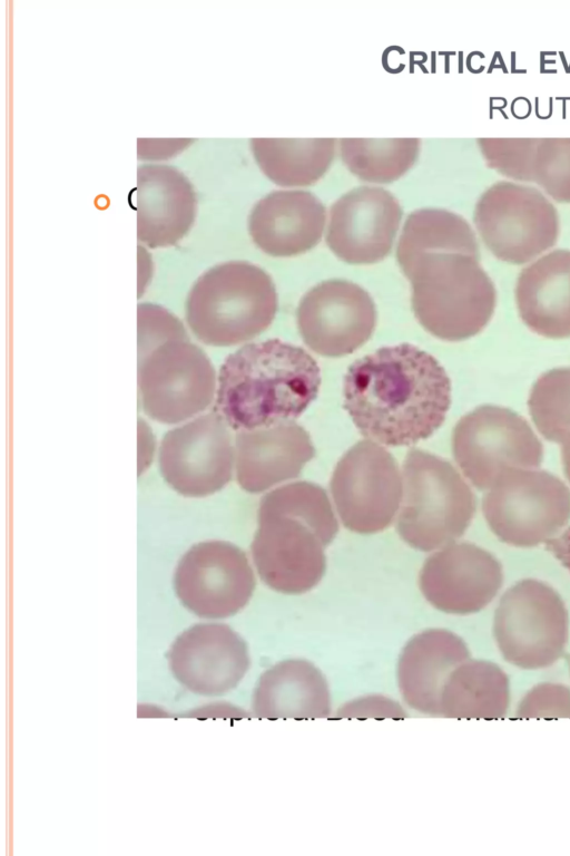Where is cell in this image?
<instances>
[{"label":"cell","mask_w":570,"mask_h":856,"mask_svg":"<svg viewBox=\"0 0 570 856\" xmlns=\"http://www.w3.org/2000/svg\"><path fill=\"white\" fill-rule=\"evenodd\" d=\"M519 718H570V689L543 683L532 688L517 710Z\"/></svg>","instance_id":"d6a6232c"},{"label":"cell","mask_w":570,"mask_h":856,"mask_svg":"<svg viewBox=\"0 0 570 856\" xmlns=\"http://www.w3.org/2000/svg\"><path fill=\"white\" fill-rule=\"evenodd\" d=\"M252 711L264 719L326 718L332 708L325 675L304 659L277 662L259 677Z\"/></svg>","instance_id":"603a6c76"},{"label":"cell","mask_w":570,"mask_h":856,"mask_svg":"<svg viewBox=\"0 0 570 856\" xmlns=\"http://www.w3.org/2000/svg\"><path fill=\"white\" fill-rule=\"evenodd\" d=\"M482 510L502 542L531 547L549 541L568 524L570 490L548 471L508 468L488 489Z\"/></svg>","instance_id":"52a82bcc"},{"label":"cell","mask_w":570,"mask_h":856,"mask_svg":"<svg viewBox=\"0 0 570 856\" xmlns=\"http://www.w3.org/2000/svg\"><path fill=\"white\" fill-rule=\"evenodd\" d=\"M234 451L237 481L248 493L298 477L315 456L309 435L294 421L239 431Z\"/></svg>","instance_id":"ffe728a7"},{"label":"cell","mask_w":570,"mask_h":856,"mask_svg":"<svg viewBox=\"0 0 570 856\" xmlns=\"http://www.w3.org/2000/svg\"><path fill=\"white\" fill-rule=\"evenodd\" d=\"M568 664H569V670H570V655L568 658Z\"/></svg>","instance_id":"74e56055"},{"label":"cell","mask_w":570,"mask_h":856,"mask_svg":"<svg viewBox=\"0 0 570 856\" xmlns=\"http://www.w3.org/2000/svg\"><path fill=\"white\" fill-rule=\"evenodd\" d=\"M168 662L184 688L207 697L235 689L250 664L245 641L222 623H199L185 630L173 642Z\"/></svg>","instance_id":"ac0fdd59"},{"label":"cell","mask_w":570,"mask_h":856,"mask_svg":"<svg viewBox=\"0 0 570 856\" xmlns=\"http://www.w3.org/2000/svg\"><path fill=\"white\" fill-rule=\"evenodd\" d=\"M470 656L464 641L445 629H428L403 646L396 679L403 701L411 709L440 716L443 687L452 671Z\"/></svg>","instance_id":"7402d4cb"},{"label":"cell","mask_w":570,"mask_h":856,"mask_svg":"<svg viewBox=\"0 0 570 856\" xmlns=\"http://www.w3.org/2000/svg\"><path fill=\"white\" fill-rule=\"evenodd\" d=\"M406 716V711L397 701L382 694H370L352 699L342 704L335 712V718L357 719H402Z\"/></svg>","instance_id":"836d02e7"},{"label":"cell","mask_w":570,"mask_h":856,"mask_svg":"<svg viewBox=\"0 0 570 856\" xmlns=\"http://www.w3.org/2000/svg\"><path fill=\"white\" fill-rule=\"evenodd\" d=\"M188 340L184 324L165 308L154 303H139L137 307V348L138 362L158 347Z\"/></svg>","instance_id":"1f68e13d"},{"label":"cell","mask_w":570,"mask_h":856,"mask_svg":"<svg viewBox=\"0 0 570 856\" xmlns=\"http://www.w3.org/2000/svg\"><path fill=\"white\" fill-rule=\"evenodd\" d=\"M509 679L497 664L470 660L448 678L440 699V716L458 719H498L509 708Z\"/></svg>","instance_id":"d4e9b609"},{"label":"cell","mask_w":570,"mask_h":856,"mask_svg":"<svg viewBox=\"0 0 570 856\" xmlns=\"http://www.w3.org/2000/svg\"><path fill=\"white\" fill-rule=\"evenodd\" d=\"M515 300L533 332L551 339L570 337V251L554 250L523 269Z\"/></svg>","instance_id":"cb8c5ba5"},{"label":"cell","mask_w":570,"mask_h":856,"mask_svg":"<svg viewBox=\"0 0 570 856\" xmlns=\"http://www.w3.org/2000/svg\"><path fill=\"white\" fill-rule=\"evenodd\" d=\"M331 494L343 525L355 533L387 528L402 502L403 479L394 457L380 444L364 439L337 463Z\"/></svg>","instance_id":"8fae6325"},{"label":"cell","mask_w":570,"mask_h":856,"mask_svg":"<svg viewBox=\"0 0 570 856\" xmlns=\"http://www.w3.org/2000/svg\"><path fill=\"white\" fill-rule=\"evenodd\" d=\"M402 218L396 197L376 186H358L330 208L326 243L351 264H371L390 254Z\"/></svg>","instance_id":"2e32d148"},{"label":"cell","mask_w":570,"mask_h":856,"mask_svg":"<svg viewBox=\"0 0 570 856\" xmlns=\"http://www.w3.org/2000/svg\"><path fill=\"white\" fill-rule=\"evenodd\" d=\"M562 463L564 474L570 481V435H568L562 441Z\"/></svg>","instance_id":"8d00e7d4"},{"label":"cell","mask_w":570,"mask_h":856,"mask_svg":"<svg viewBox=\"0 0 570 856\" xmlns=\"http://www.w3.org/2000/svg\"><path fill=\"white\" fill-rule=\"evenodd\" d=\"M503 582L500 562L468 542L451 543L430 555L420 572L425 600L450 614H471L485 607Z\"/></svg>","instance_id":"e0dca14e"},{"label":"cell","mask_w":570,"mask_h":856,"mask_svg":"<svg viewBox=\"0 0 570 856\" xmlns=\"http://www.w3.org/2000/svg\"><path fill=\"white\" fill-rule=\"evenodd\" d=\"M277 307L268 273L246 261H229L214 265L196 280L185 311L187 324L200 342L229 347L266 330Z\"/></svg>","instance_id":"5b68a950"},{"label":"cell","mask_w":570,"mask_h":856,"mask_svg":"<svg viewBox=\"0 0 570 856\" xmlns=\"http://www.w3.org/2000/svg\"><path fill=\"white\" fill-rule=\"evenodd\" d=\"M137 239L150 249L175 245L196 217V194L176 167L148 164L137 169Z\"/></svg>","instance_id":"d6986e66"},{"label":"cell","mask_w":570,"mask_h":856,"mask_svg":"<svg viewBox=\"0 0 570 856\" xmlns=\"http://www.w3.org/2000/svg\"><path fill=\"white\" fill-rule=\"evenodd\" d=\"M419 138H342L341 155L351 173L371 183H391L416 162Z\"/></svg>","instance_id":"83f0119b"},{"label":"cell","mask_w":570,"mask_h":856,"mask_svg":"<svg viewBox=\"0 0 570 856\" xmlns=\"http://www.w3.org/2000/svg\"><path fill=\"white\" fill-rule=\"evenodd\" d=\"M462 252L480 256L476 236L461 215L443 208H420L404 223L396 247L400 266L430 252Z\"/></svg>","instance_id":"4316f807"},{"label":"cell","mask_w":570,"mask_h":856,"mask_svg":"<svg viewBox=\"0 0 570 856\" xmlns=\"http://www.w3.org/2000/svg\"><path fill=\"white\" fill-rule=\"evenodd\" d=\"M325 221V207L313 193L277 189L253 206L248 232L264 253L276 257L294 256L318 244Z\"/></svg>","instance_id":"44dd1931"},{"label":"cell","mask_w":570,"mask_h":856,"mask_svg":"<svg viewBox=\"0 0 570 856\" xmlns=\"http://www.w3.org/2000/svg\"><path fill=\"white\" fill-rule=\"evenodd\" d=\"M335 138H252L253 156L265 176L278 186L316 183L330 168Z\"/></svg>","instance_id":"484cf974"},{"label":"cell","mask_w":570,"mask_h":856,"mask_svg":"<svg viewBox=\"0 0 570 856\" xmlns=\"http://www.w3.org/2000/svg\"><path fill=\"white\" fill-rule=\"evenodd\" d=\"M473 221L487 249L499 260L523 264L558 240V211L538 187L498 181L479 197Z\"/></svg>","instance_id":"ba28073f"},{"label":"cell","mask_w":570,"mask_h":856,"mask_svg":"<svg viewBox=\"0 0 570 856\" xmlns=\"http://www.w3.org/2000/svg\"><path fill=\"white\" fill-rule=\"evenodd\" d=\"M234 457L227 424L213 411L167 431L158 463L171 488L187 497H204L230 480Z\"/></svg>","instance_id":"5bb4252c"},{"label":"cell","mask_w":570,"mask_h":856,"mask_svg":"<svg viewBox=\"0 0 570 856\" xmlns=\"http://www.w3.org/2000/svg\"><path fill=\"white\" fill-rule=\"evenodd\" d=\"M547 548L570 571V526L560 536L547 541Z\"/></svg>","instance_id":"e575fe53"},{"label":"cell","mask_w":570,"mask_h":856,"mask_svg":"<svg viewBox=\"0 0 570 856\" xmlns=\"http://www.w3.org/2000/svg\"><path fill=\"white\" fill-rule=\"evenodd\" d=\"M568 612L549 585L528 578L511 586L495 610L493 633L502 656L514 667L552 665L568 641Z\"/></svg>","instance_id":"9c48e42d"},{"label":"cell","mask_w":570,"mask_h":856,"mask_svg":"<svg viewBox=\"0 0 570 856\" xmlns=\"http://www.w3.org/2000/svg\"><path fill=\"white\" fill-rule=\"evenodd\" d=\"M487 165L512 182L533 183V163L539 138H479Z\"/></svg>","instance_id":"4dcf8cb0"},{"label":"cell","mask_w":570,"mask_h":856,"mask_svg":"<svg viewBox=\"0 0 570 856\" xmlns=\"http://www.w3.org/2000/svg\"><path fill=\"white\" fill-rule=\"evenodd\" d=\"M174 586L194 614L223 619L236 614L252 597L255 576L246 554L224 541L193 545L179 560Z\"/></svg>","instance_id":"4fadbf2b"},{"label":"cell","mask_w":570,"mask_h":856,"mask_svg":"<svg viewBox=\"0 0 570 856\" xmlns=\"http://www.w3.org/2000/svg\"><path fill=\"white\" fill-rule=\"evenodd\" d=\"M321 369L303 348L269 339L243 346L223 362L215 412L234 430L299 417L317 397Z\"/></svg>","instance_id":"7a4b0ae2"},{"label":"cell","mask_w":570,"mask_h":856,"mask_svg":"<svg viewBox=\"0 0 570 856\" xmlns=\"http://www.w3.org/2000/svg\"><path fill=\"white\" fill-rule=\"evenodd\" d=\"M533 183L553 201L570 204V138H539Z\"/></svg>","instance_id":"f546056e"},{"label":"cell","mask_w":570,"mask_h":856,"mask_svg":"<svg viewBox=\"0 0 570 856\" xmlns=\"http://www.w3.org/2000/svg\"><path fill=\"white\" fill-rule=\"evenodd\" d=\"M154 438L149 430V427L144 421H139V449L142 448V453L139 454V466L142 469L148 465L149 459L153 457ZM139 468V469H140Z\"/></svg>","instance_id":"d590c367"},{"label":"cell","mask_w":570,"mask_h":856,"mask_svg":"<svg viewBox=\"0 0 570 856\" xmlns=\"http://www.w3.org/2000/svg\"><path fill=\"white\" fill-rule=\"evenodd\" d=\"M411 282L415 318L434 337L461 341L490 321L495 288L480 256L462 252H430L400 266Z\"/></svg>","instance_id":"277c9868"},{"label":"cell","mask_w":570,"mask_h":856,"mask_svg":"<svg viewBox=\"0 0 570 856\" xmlns=\"http://www.w3.org/2000/svg\"><path fill=\"white\" fill-rule=\"evenodd\" d=\"M528 407L539 432L561 444L570 435V368L552 369L539 377Z\"/></svg>","instance_id":"f1b7e54d"},{"label":"cell","mask_w":570,"mask_h":856,"mask_svg":"<svg viewBox=\"0 0 570 856\" xmlns=\"http://www.w3.org/2000/svg\"><path fill=\"white\" fill-rule=\"evenodd\" d=\"M305 344L325 357L350 354L372 335L376 309L368 292L346 280H327L307 291L296 312Z\"/></svg>","instance_id":"9a60e30c"},{"label":"cell","mask_w":570,"mask_h":856,"mask_svg":"<svg viewBox=\"0 0 570 856\" xmlns=\"http://www.w3.org/2000/svg\"><path fill=\"white\" fill-rule=\"evenodd\" d=\"M452 451L464 476L481 490L489 489L504 469H535L543 457L541 441L527 420L492 405L478 407L458 421Z\"/></svg>","instance_id":"30bf717a"},{"label":"cell","mask_w":570,"mask_h":856,"mask_svg":"<svg viewBox=\"0 0 570 856\" xmlns=\"http://www.w3.org/2000/svg\"><path fill=\"white\" fill-rule=\"evenodd\" d=\"M343 395L344 408L364 437L390 447L411 446L444 422L451 381L432 354L401 343L355 360L344 377Z\"/></svg>","instance_id":"6da1fadb"},{"label":"cell","mask_w":570,"mask_h":856,"mask_svg":"<svg viewBox=\"0 0 570 856\" xmlns=\"http://www.w3.org/2000/svg\"><path fill=\"white\" fill-rule=\"evenodd\" d=\"M402 479L396 529L405 543L430 552L463 535L476 502L470 486L448 460L411 449L403 464Z\"/></svg>","instance_id":"8992f818"},{"label":"cell","mask_w":570,"mask_h":856,"mask_svg":"<svg viewBox=\"0 0 570 856\" xmlns=\"http://www.w3.org/2000/svg\"><path fill=\"white\" fill-rule=\"evenodd\" d=\"M144 412L163 424H178L205 410L217 389L207 354L188 340L165 343L138 362Z\"/></svg>","instance_id":"7c38bea8"},{"label":"cell","mask_w":570,"mask_h":856,"mask_svg":"<svg viewBox=\"0 0 570 856\" xmlns=\"http://www.w3.org/2000/svg\"><path fill=\"white\" fill-rule=\"evenodd\" d=\"M250 551L262 581L285 594L313 588L326 570L324 548L338 524L325 490L309 481L281 486L261 499Z\"/></svg>","instance_id":"3957f363"}]
</instances>
